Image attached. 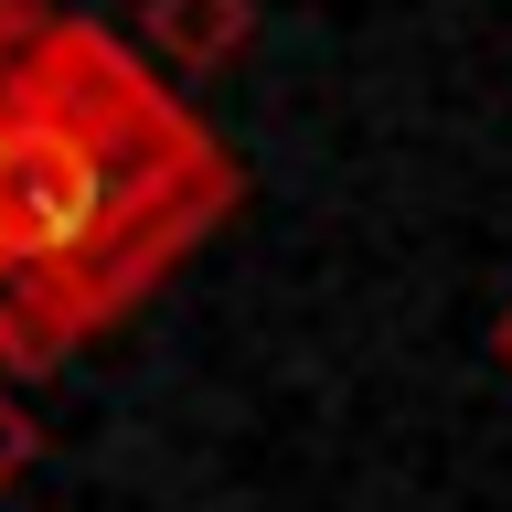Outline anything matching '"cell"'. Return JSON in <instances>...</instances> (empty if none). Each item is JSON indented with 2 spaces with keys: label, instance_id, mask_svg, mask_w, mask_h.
I'll return each mask as SVG.
<instances>
[{
  "label": "cell",
  "instance_id": "6da1fadb",
  "mask_svg": "<svg viewBox=\"0 0 512 512\" xmlns=\"http://www.w3.org/2000/svg\"><path fill=\"white\" fill-rule=\"evenodd\" d=\"M235 203V160L96 22L0 43V363H64Z\"/></svg>",
  "mask_w": 512,
  "mask_h": 512
},
{
  "label": "cell",
  "instance_id": "277c9868",
  "mask_svg": "<svg viewBox=\"0 0 512 512\" xmlns=\"http://www.w3.org/2000/svg\"><path fill=\"white\" fill-rule=\"evenodd\" d=\"M32 22V11H22V0H0V43H11V32H22Z\"/></svg>",
  "mask_w": 512,
  "mask_h": 512
},
{
  "label": "cell",
  "instance_id": "5b68a950",
  "mask_svg": "<svg viewBox=\"0 0 512 512\" xmlns=\"http://www.w3.org/2000/svg\"><path fill=\"white\" fill-rule=\"evenodd\" d=\"M491 352H502V374H512V310H502V331H491Z\"/></svg>",
  "mask_w": 512,
  "mask_h": 512
},
{
  "label": "cell",
  "instance_id": "7a4b0ae2",
  "mask_svg": "<svg viewBox=\"0 0 512 512\" xmlns=\"http://www.w3.org/2000/svg\"><path fill=\"white\" fill-rule=\"evenodd\" d=\"M246 32H256V0H150V43L182 64V75L224 64Z\"/></svg>",
  "mask_w": 512,
  "mask_h": 512
},
{
  "label": "cell",
  "instance_id": "3957f363",
  "mask_svg": "<svg viewBox=\"0 0 512 512\" xmlns=\"http://www.w3.org/2000/svg\"><path fill=\"white\" fill-rule=\"evenodd\" d=\"M32 459H43V427H32V406L11 395V384H0V491H11Z\"/></svg>",
  "mask_w": 512,
  "mask_h": 512
}]
</instances>
